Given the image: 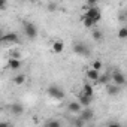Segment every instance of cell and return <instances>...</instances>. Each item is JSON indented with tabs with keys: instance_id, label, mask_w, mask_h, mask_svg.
<instances>
[{
	"instance_id": "obj_21",
	"label": "cell",
	"mask_w": 127,
	"mask_h": 127,
	"mask_svg": "<svg viewBox=\"0 0 127 127\" xmlns=\"http://www.w3.org/2000/svg\"><path fill=\"white\" fill-rule=\"evenodd\" d=\"M91 36H93V39L97 40V42L103 39V33H102L100 30H93V32H91Z\"/></svg>"
},
{
	"instance_id": "obj_4",
	"label": "cell",
	"mask_w": 127,
	"mask_h": 127,
	"mask_svg": "<svg viewBox=\"0 0 127 127\" xmlns=\"http://www.w3.org/2000/svg\"><path fill=\"white\" fill-rule=\"evenodd\" d=\"M111 79H112V84L117 85V87H123L126 84V76L120 70H114L112 75H111Z\"/></svg>"
},
{
	"instance_id": "obj_3",
	"label": "cell",
	"mask_w": 127,
	"mask_h": 127,
	"mask_svg": "<svg viewBox=\"0 0 127 127\" xmlns=\"http://www.w3.org/2000/svg\"><path fill=\"white\" fill-rule=\"evenodd\" d=\"M87 18H90L94 24L96 23H99L100 20H102V12H100V9L96 6V8H90V9H87V12L84 14Z\"/></svg>"
},
{
	"instance_id": "obj_18",
	"label": "cell",
	"mask_w": 127,
	"mask_h": 127,
	"mask_svg": "<svg viewBox=\"0 0 127 127\" xmlns=\"http://www.w3.org/2000/svg\"><path fill=\"white\" fill-rule=\"evenodd\" d=\"M24 82H26V75H23V73H20V75H17L14 78V84L15 85H23Z\"/></svg>"
},
{
	"instance_id": "obj_16",
	"label": "cell",
	"mask_w": 127,
	"mask_h": 127,
	"mask_svg": "<svg viewBox=\"0 0 127 127\" xmlns=\"http://www.w3.org/2000/svg\"><path fill=\"white\" fill-rule=\"evenodd\" d=\"M96 84H103V85H108L111 84V75L109 73H103V75H99V79Z\"/></svg>"
},
{
	"instance_id": "obj_19",
	"label": "cell",
	"mask_w": 127,
	"mask_h": 127,
	"mask_svg": "<svg viewBox=\"0 0 127 127\" xmlns=\"http://www.w3.org/2000/svg\"><path fill=\"white\" fill-rule=\"evenodd\" d=\"M102 67H103V64H102V61H100V60H94V61L91 63V69H93V70L100 72V70H102Z\"/></svg>"
},
{
	"instance_id": "obj_20",
	"label": "cell",
	"mask_w": 127,
	"mask_h": 127,
	"mask_svg": "<svg viewBox=\"0 0 127 127\" xmlns=\"http://www.w3.org/2000/svg\"><path fill=\"white\" fill-rule=\"evenodd\" d=\"M45 127H61V123L58 120H48L45 123Z\"/></svg>"
},
{
	"instance_id": "obj_10",
	"label": "cell",
	"mask_w": 127,
	"mask_h": 127,
	"mask_svg": "<svg viewBox=\"0 0 127 127\" xmlns=\"http://www.w3.org/2000/svg\"><path fill=\"white\" fill-rule=\"evenodd\" d=\"M8 67L11 70H20V67H21V60L20 58H9L8 60Z\"/></svg>"
},
{
	"instance_id": "obj_14",
	"label": "cell",
	"mask_w": 127,
	"mask_h": 127,
	"mask_svg": "<svg viewBox=\"0 0 127 127\" xmlns=\"http://www.w3.org/2000/svg\"><path fill=\"white\" fill-rule=\"evenodd\" d=\"M120 90H121V87H117V85H114V84H108V85H106V91H108L109 96H117V94L120 93Z\"/></svg>"
},
{
	"instance_id": "obj_13",
	"label": "cell",
	"mask_w": 127,
	"mask_h": 127,
	"mask_svg": "<svg viewBox=\"0 0 127 127\" xmlns=\"http://www.w3.org/2000/svg\"><path fill=\"white\" fill-rule=\"evenodd\" d=\"M63 49H64V43H63L61 40H54V42H52V51H54L55 54L63 52Z\"/></svg>"
},
{
	"instance_id": "obj_25",
	"label": "cell",
	"mask_w": 127,
	"mask_h": 127,
	"mask_svg": "<svg viewBox=\"0 0 127 127\" xmlns=\"http://www.w3.org/2000/svg\"><path fill=\"white\" fill-rule=\"evenodd\" d=\"M0 127H14L9 121H0Z\"/></svg>"
},
{
	"instance_id": "obj_12",
	"label": "cell",
	"mask_w": 127,
	"mask_h": 127,
	"mask_svg": "<svg viewBox=\"0 0 127 127\" xmlns=\"http://www.w3.org/2000/svg\"><path fill=\"white\" fill-rule=\"evenodd\" d=\"M11 112L14 114V115H21L23 112H24V106L21 105V103H14V105H11Z\"/></svg>"
},
{
	"instance_id": "obj_17",
	"label": "cell",
	"mask_w": 127,
	"mask_h": 127,
	"mask_svg": "<svg viewBox=\"0 0 127 127\" xmlns=\"http://www.w3.org/2000/svg\"><path fill=\"white\" fill-rule=\"evenodd\" d=\"M81 20H82V24H84V27H87V29H91V27H94V26H96V24H94V23H93L90 18H87L85 15H82V17H81Z\"/></svg>"
},
{
	"instance_id": "obj_11",
	"label": "cell",
	"mask_w": 127,
	"mask_h": 127,
	"mask_svg": "<svg viewBox=\"0 0 127 127\" xmlns=\"http://www.w3.org/2000/svg\"><path fill=\"white\" fill-rule=\"evenodd\" d=\"M82 108H81V105L75 100V102H70L69 105H67V111L69 112H72V114H79V111H81Z\"/></svg>"
},
{
	"instance_id": "obj_1",
	"label": "cell",
	"mask_w": 127,
	"mask_h": 127,
	"mask_svg": "<svg viewBox=\"0 0 127 127\" xmlns=\"http://www.w3.org/2000/svg\"><path fill=\"white\" fill-rule=\"evenodd\" d=\"M46 93H48L49 97H52V99H55V100H63V99H64V96H66L64 90L60 88V87L55 85V84L49 85V87L46 88Z\"/></svg>"
},
{
	"instance_id": "obj_5",
	"label": "cell",
	"mask_w": 127,
	"mask_h": 127,
	"mask_svg": "<svg viewBox=\"0 0 127 127\" xmlns=\"http://www.w3.org/2000/svg\"><path fill=\"white\" fill-rule=\"evenodd\" d=\"M78 118H81L84 123L91 121V120L94 118V111H93L91 108H82V109L79 111V114H78Z\"/></svg>"
},
{
	"instance_id": "obj_30",
	"label": "cell",
	"mask_w": 127,
	"mask_h": 127,
	"mask_svg": "<svg viewBox=\"0 0 127 127\" xmlns=\"http://www.w3.org/2000/svg\"><path fill=\"white\" fill-rule=\"evenodd\" d=\"M91 127H93V126H91Z\"/></svg>"
},
{
	"instance_id": "obj_26",
	"label": "cell",
	"mask_w": 127,
	"mask_h": 127,
	"mask_svg": "<svg viewBox=\"0 0 127 127\" xmlns=\"http://www.w3.org/2000/svg\"><path fill=\"white\" fill-rule=\"evenodd\" d=\"M87 6H88V9H90V8H96L97 5H96V2H93V0H88V2H87Z\"/></svg>"
},
{
	"instance_id": "obj_22",
	"label": "cell",
	"mask_w": 127,
	"mask_h": 127,
	"mask_svg": "<svg viewBox=\"0 0 127 127\" xmlns=\"http://www.w3.org/2000/svg\"><path fill=\"white\" fill-rule=\"evenodd\" d=\"M118 37L120 39H126L127 37V27H121L118 30Z\"/></svg>"
},
{
	"instance_id": "obj_28",
	"label": "cell",
	"mask_w": 127,
	"mask_h": 127,
	"mask_svg": "<svg viewBox=\"0 0 127 127\" xmlns=\"http://www.w3.org/2000/svg\"><path fill=\"white\" fill-rule=\"evenodd\" d=\"M6 8V2L5 0H0V9H5Z\"/></svg>"
},
{
	"instance_id": "obj_8",
	"label": "cell",
	"mask_w": 127,
	"mask_h": 127,
	"mask_svg": "<svg viewBox=\"0 0 127 127\" xmlns=\"http://www.w3.org/2000/svg\"><path fill=\"white\" fill-rule=\"evenodd\" d=\"M79 105H81V108H88L90 105H91V102H93V97H87V96H84V94H78V100H76Z\"/></svg>"
},
{
	"instance_id": "obj_6",
	"label": "cell",
	"mask_w": 127,
	"mask_h": 127,
	"mask_svg": "<svg viewBox=\"0 0 127 127\" xmlns=\"http://www.w3.org/2000/svg\"><path fill=\"white\" fill-rule=\"evenodd\" d=\"M73 51H75L76 54H79V55H84V57H88V55H90L88 46H87L85 43H82V42L75 43V45H73Z\"/></svg>"
},
{
	"instance_id": "obj_9",
	"label": "cell",
	"mask_w": 127,
	"mask_h": 127,
	"mask_svg": "<svg viewBox=\"0 0 127 127\" xmlns=\"http://www.w3.org/2000/svg\"><path fill=\"white\" fill-rule=\"evenodd\" d=\"M81 94H84V96H87V97H93V96H94V88H93V85H91L90 82H85V84L82 85Z\"/></svg>"
},
{
	"instance_id": "obj_23",
	"label": "cell",
	"mask_w": 127,
	"mask_h": 127,
	"mask_svg": "<svg viewBox=\"0 0 127 127\" xmlns=\"http://www.w3.org/2000/svg\"><path fill=\"white\" fill-rule=\"evenodd\" d=\"M73 124H75V127H84L85 123H84L81 118H75V120H73Z\"/></svg>"
},
{
	"instance_id": "obj_7",
	"label": "cell",
	"mask_w": 127,
	"mask_h": 127,
	"mask_svg": "<svg viewBox=\"0 0 127 127\" xmlns=\"http://www.w3.org/2000/svg\"><path fill=\"white\" fill-rule=\"evenodd\" d=\"M18 42V34L11 32V33H5L2 40H0V43H17Z\"/></svg>"
},
{
	"instance_id": "obj_2",
	"label": "cell",
	"mask_w": 127,
	"mask_h": 127,
	"mask_svg": "<svg viewBox=\"0 0 127 127\" xmlns=\"http://www.w3.org/2000/svg\"><path fill=\"white\" fill-rule=\"evenodd\" d=\"M23 27H24V33H26V36H27L29 39H36V37H37V27H36L33 23L26 21V23L23 24Z\"/></svg>"
},
{
	"instance_id": "obj_27",
	"label": "cell",
	"mask_w": 127,
	"mask_h": 127,
	"mask_svg": "<svg viewBox=\"0 0 127 127\" xmlns=\"http://www.w3.org/2000/svg\"><path fill=\"white\" fill-rule=\"evenodd\" d=\"M106 127H123L120 123H112V124H109V126H106Z\"/></svg>"
},
{
	"instance_id": "obj_15",
	"label": "cell",
	"mask_w": 127,
	"mask_h": 127,
	"mask_svg": "<svg viewBox=\"0 0 127 127\" xmlns=\"http://www.w3.org/2000/svg\"><path fill=\"white\" fill-rule=\"evenodd\" d=\"M99 75H100V72H97V70H93V69L87 70V78H88L91 82H97V79H99Z\"/></svg>"
},
{
	"instance_id": "obj_24",
	"label": "cell",
	"mask_w": 127,
	"mask_h": 127,
	"mask_svg": "<svg viewBox=\"0 0 127 127\" xmlns=\"http://www.w3.org/2000/svg\"><path fill=\"white\" fill-rule=\"evenodd\" d=\"M57 3H48V11L49 12H54V11H57Z\"/></svg>"
},
{
	"instance_id": "obj_29",
	"label": "cell",
	"mask_w": 127,
	"mask_h": 127,
	"mask_svg": "<svg viewBox=\"0 0 127 127\" xmlns=\"http://www.w3.org/2000/svg\"><path fill=\"white\" fill-rule=\"evenodd\" d=\"M3 34H5V33H3V30H2V29H0V40H2V37H3Z\"/></svg>"
}]
</instances>
